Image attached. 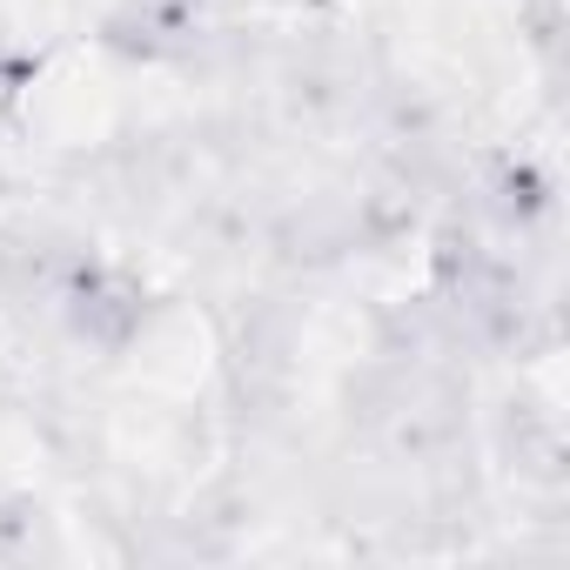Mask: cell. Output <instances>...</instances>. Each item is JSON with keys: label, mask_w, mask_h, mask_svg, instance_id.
<instances>
[{"label": "cell", "mask_w": 570, "mask_h": 570, "mask_svg": "<svg viewBox=\"0 0 570 570\" xmlns=\"http://www.w3.org/2000/svg\"><path fill=\"white\" fill-rule=\"evenodd\" d=\"M55 303H61L68 336L95 356H128L148 323V289L115 262H68Z\"/></svg>", "instance_id": "cell-1"}]
</instances>
